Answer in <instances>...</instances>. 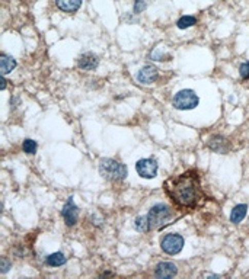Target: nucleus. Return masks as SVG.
Masks as SVG:
<instances>
[{"mask_svg":"<svg viewBox=\"0 0 249 279\" xmlns=\"http://www.w3.org/2000/svg\"><path fill=\"white\" fill-rule=\"evenodd\" d=\"M174 215L172 208L168 207L166 204H155L147 214V220H149V226L150 230H160L162 227H165L168 224L170 218Z\"/></svg>","mask_w":249,"mask_h":279,"instance_id":"7ed1b4c3","label":"nucleus"},{"mask_svg":"<svg viewBox=\"0 0 249 279\" xmlns=\"http://www.w3.org/2000/svg\"><path fill=\"white\" fill-rule=\"evenodd\" d=\"M62 217L67 227H73L78 224V220H79V208H78V205L74 204L73 196H69V200L66 201V204H64V207H63L62 209Z\"/></svg>","mask_w":249,"mask_h":279,"instance_id":"0eeeda50","label":"nucleus"},{"mask_svg":"<svg viewBox=\"0 0 249 279\" xmlns=\"http://www.w3.org/2000/svg\"><path fill=\"white\" fill-rule=\"evenodd\" d=\"M10 268H12V262H10L6 256H3V257L0 259V273H6Z\"/></svg>","mask_w":249,"mask_h":279,"instance_id":"412c9836","label":"nucleus"},{"mask_svg":"<svg viewBox=\"0 0 249 279\" xmlns=\"http://www.w3.org/2000/svg\"><path fill=\"white\" fill-rule=\"evenodd\" d=\"M146 8H147L146 0H136V2H134V13H136V15H139V13L144 12Z\"/></svg>","mask_w":249,"mask_h":279,"instance_id":"4be33fe9","label":"nucleus"},{"mask_svg":"<svg viewBox=\"0 0 249 279\" xmlns=\"http://www.w3.org/2000/svg\"><path fill=\"white\" fill-rule=\"evenodd\" d=\"M208 147H210V150H213L214 153H223L224 154V153H227L231 150V144L223 135H213L212 138L208 140Z\"/></svg>","mask_w":249,"mask_h":279,"instance_id":"9b49d317","label":"nucleus"},{"mask_svg":"<svg viewBox=\"0 0 249 279\" xmlns=\"http://www.w3.org/2000/svg\"><path fill=\"white\" fill-rule=\"evenodd\" d=\"M248 215V205L246 204H238L232 208L231 212V223L233 224H239L242 223L245 217Z\"/></svg>","mask_w":249,"mask_h":279,"instance_id":"ddd939ff","label":"nucleus"},{"mask_svg":"<svg viewBox=\"0 0 249 279\" xmlns=\"http://www.w3.org/2000/svg\"><path fill=\"white\" fill-rule=\"evenodd\" d=\"M134 228L139 231V233H147L150 230L149 226V220L147 217H137L134 221Z\"/></svg>","mask_w":249,"mask_h":279,"instance_id":"dca6fc26","label":"nucleus"},{"mask_svg":"<svg viewBox=\"0 0 249 279\" xmlns=\"http://www.w3.org/2000/svg\"><path fill=\"white\" fill-rule=\"evenodd\" d=\"M112 273L111 272H104V273H101V276H111Z\"/></svg>","mask_w":249,"mask_h":279,"instance_id":"b1692460","label":"nucleus"},{"mask_svg":"<svg viewBox=\"0 0 249 279\" xmlns=\"http://www.w3.org/2000/svg\"><path fill=\"white\" fill-rule=\"evenodd\" d=\"M177 273H178V268L172 262H160L159 265L156 266V269H155L156 278H174Z\"/></svg>","mask_w":249,"mask_h":279,"instance_id":"9d476101","label":"nucleus"},{"mask_svg":"<svg viewBox=\"0 0 249 279\" xmlns=\"http://www.w3.org/2000/svg\"><path fill=\"white\" fill-rule=\"evenodd\" d=\"M22 150L27 153V154H35L36 150H38V144H36V141L31 138L24 140V143H22Z\"/></svg>","mask_w":249,"mask_h":279,"instance_id":"f3484780","label":"nucleus"},{"mask_svg":"<svg viewBox=\"0 0 249 279\" xmlns=\"http://www.w3.org/2000/svg\"><path fill=\"white\" fill-rule=\"evenodd\" d=\"M149 58L153 61H168L170 60V55L169 54L162 52L160 50H153V51L149 54Z\"/></svg>","mask_w":249,"mask_h":279,"instance_id":"6ab92c4d","label":"nucleus"},{"mask_svg":"<svg viewBox=\"0 0 249 279\" xmlns=\"http://www.w3.org/2000/svg\"><path fill=\"white\" fill-rule=\"evenodd\" d=\"M200 104V97L193 89H182L178 93H175L172 105L179 111H191L196 109Z\"/></svg>","mask_w":249,"mask_h":279,"instance_id":"20e7f679","label":"nucleus"},{"mask_svg":"<svg viewBox=\"0 0 249 279\" xmlns=\"http://www.w3.org/2000/svg\"><path fill=\"white\" fill-rule=\"evenodd\" d=\"M45 263L51 268H59L66 263V256L62 252H54L45 257Z\"/></svg>","mask_w":249,"mask_h":279,"instance_id":"2eb2a0df","label":"nucleus"},{"mask_svg":"<svg viewBox=\"0 0 249 279\" xmlns=\"http://www.w3.org/2000/svg\"><path fill=\"white\" fill-rule=\"evenodd\" d=\"M136 78L142 85H151L159 78V70L156 69L155 66H151V64H147V66H144L137 71Z\"/></svg>","mask_w":249,"mask_h":279,"instance_id":"6e6552de","label":"nucleus"},{"mask_svg":"<svg viewBox=\"0 0 249 279\" xmlns=\"http://www.w3.org/2000/svg\"><path fill=\"white\" fill-rule=\"evenodd\" d=\"M136 172L140 177L144 179H153L158 174V162L155 158H140L136 163Z\"/></svg>","mask_w":249,"mask_h":279,"instance_id":"423d86ee","label":"nucleus"},{"mask_svg":"<svg viewBox=\"0 0 249 279\" xmlns=\"http://www.w3.org/2000/svg\"><path fill=\"white\" fill-rule=\"evenodd\" d=\"M5 89H6V80L3 78V80H2V90H5Z\"/></svg>","mask_w":249,"mask_h":279,"instance_id":"5701e85b","label":"nucleus"},{"mask_svg":"<svg viewBox=\"0 0 249 279\" xmlns=\"http://www.w3.org/2000/svg\"><path fill=\"white\" fill-rule=\"evenodd\" d=\"M99 173L104 179L117 183L124 181L128 174V170L124 163L118 162L116 158H102L99 162Z\"/></svg>","mask_w":249,"mask_h":279,"instance_id":"f03ea898","label":"nucleus"},{"mask_svg":"<svg viewBox=\"0 0 249 279\" xmlns=\"http://www.w3.org/2000/svg\"><path fill=\"white\" fill-rule=\"evenodd\" d=\"M99 66V58L97 54L93 52H83L80 54L79 58H78V67L80 70H85V71H92V70H97Z\"/></svg>","mask_w":249,"mask_h":279,"instance_id":"1a4fd4ad","label":"nucleus"},{"mask_svg":"<svg viewBox=\"0 0 249 279\" xmlns=\"http://www.w3.org/2000/svg\"><path fill=\"white\" fill-rule=\"evenodd\" d=\"M239 76L242 80H249V61H245L239 66Z\"/></svg>","mask_w":249,"mask_h":279,"instance_id":"aec40b11","label":"nucleus"},{"mask_svg":"<svg viewBox=\"0 0 249 279\" xmlns=\"http://www.w3.org/2000/svg\"><path fill=\"white\" fill-rule=\"evenodd\" d=\"M83 3V0H55V6L64 13H74L78 12Z\"/></svg>","mask_w":249,"mask_h":279,"instance_id":"f8f14e48","label":"nucleus"},{"mask_svg":"<svg viewBox=\"0 0 249 279\" xmlns=\"http://www.w3.org/2000/svg\"><path fill=\"white\" fill-rule=\"evenodd\" d=\"M163 188L179 208L197 209L207 202V195L200 183V174L196 170H187L178 176H172L165 182Z\"/></svg>","mask_w":249,"mask_h":279,"instance_id":"f257e3e1","label":"nucleus"},{"mask_svg":"<svg viewBox=\"0 0 249 279\" xmlns=\"http://www.w3.org/2000/svg\"><path fill=\"white\" fill-rule=\"evenodd\" d=\"M197 24V19L194 16H182L181 19H178L177 22V26L179 29H187V28H191Z\"/></svg>","mask_w":249,"mask_h":279,"instance_id":"a211bd4d","label":"nucleus"},{"mask_svg":"<svg viewBox=\"0 0 249 279\" xmlns=\"http://www.w3.org/2000/svg\"><path fill=\"white\" fill-rule=\"evenodd\" d=\"M184 237L177 233H170L162 237L160 240V247L166 254H178L184 249Z\"/></svg>","mask_w":249,"mask_h":279,"instance_id":"39448f33","label":"nucleus"},{"mask_svg":"<svg viewBox=\"0 0 249 279\" xmlns=\"http://www.w3.org/2000/svg\"><path fill=\"white\" fill-rule=\"evenodd\" d=\"M16 67V60L13 57H10L8 54L2 52L0 54V70L2 74H9L10 71H13Z\"/></svg>","mask_w":249,"mask_h":279,"instance_id":"4468645a","label":"nucleus"}]
</instances>
